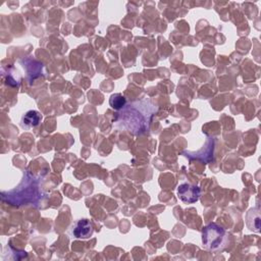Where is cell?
<instances>
[{
	"label": "cell",
	"mask_w": 261,
	"mask_h": 261,
	"mask_svg": "<svg viewBox=\"0 0 261 261\" xmlns=\"http://www.w3.org/2000/svg\"><path fill=\"white\" fill-rule=\"evenodd\" d=\"M227 237V232L222 226L209 223L202 230V244L207 250L219 251L225 247Z\"/></svg>",
	"instance_id": "cell-1"
},
{
	"label": "cell",
	"mask_w": 261,
	"mask_h": 261,
	"mask_svg": "<svg viewBox=\"0 0 261 261\" xmlns=\"http://www.w3.org/2000/svg\"><path fill=\"white\" fill-rule=\"evenodd\" d=\"M201 195V190L198 186L189 184V182H182L177 187V197L187 204H193L196 203Z\"/></svg>",
	"instance_id": "cell-2"
},
{
	"label": "cell",
	"mask_w": 261,
	"mask_h": 261,
	"mask_svg": "<svg viewBox=\"0 0 261 261\" xmlns=\"http://www.w3.org/2000/svg\"><path fill=\"white\" fill-rule=\"evenodd\" d=\"M71 232L74 238L86 240V239H89L92 237V234L94 232V228L89 219L82 218V219L75 221V223L72 226Z\"/></svg>",
	"instance_id": "cell-3"
},
{
	"label": "cell",
	"mask_w": 261,
	"mask_h": 261,
	"mask_svg": "<svg viewBox=\"0 0 261 261\" xmlns=\"http://www.w3.org/2000/svg\"><path fill=\"white\" fill-rule=\"evenodd\" d=\"M42 120V115L37 110H28L20 118V125L22 128L30 129L37 126Z\"/></svg>",
	"instance_id": "cell-4"
},
{
	"label": "cell",
	"mask_w": 261,
	"mask_h": 261,
	"mask_svg": "<svg viewBox=\"0 0 261 261\" xmlns=\"http://www.w3.org/2000/svg\"><path fill=\"white\" fill-rule=\"evenodd\" d=\"M125 103H126V99H125V97L121 93L112 94L110 96V98H109V105L114 110L121 109L125 105Z\"/></svg>",
	"instance_id": "cell-5"
}]
</instances>
